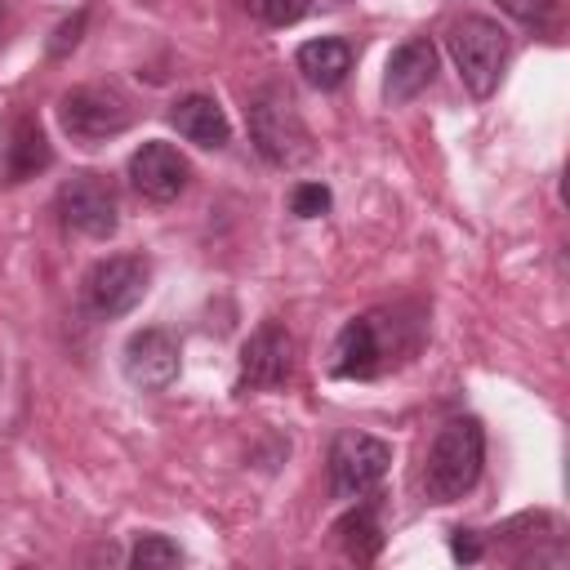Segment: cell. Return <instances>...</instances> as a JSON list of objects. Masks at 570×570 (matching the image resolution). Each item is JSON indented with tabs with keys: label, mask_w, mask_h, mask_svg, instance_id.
Here are the masks:
<instances>
[{
	"label": "cell",
	"mask_w": 570,
	"mask_h": 570,
	"mask_svg": "<svg viewBox=\"0 0 570 570\" xmlns=\"http://www.w3.org/2000/svg\"><path fill=\"white\" fill-rule=\"evenodd\" d=\"M485 463V428L476 419H450L428 445L423 459V494L428 503H454L481 481Z\"/></svg>",
	"instance_id": "6da1fadb"
},
{
	"label": "cell",
	"mask_w": 570,
	"mask_h": 570,
	"mask_svg": "<svg viewBox=\"0 0 570 570\" xmlns=\"http://www.w3.org/2000/svg\"><path fill=\"white\" fill-rule=\"evenodd\" d=\"M245 125H249V142L258 147V156L276 169H294L312 156V138L307 125L294 107V98L281 85H258L245 102Z\"/></svg>",
	"instance_id": "7a4b0ae2"
},
{
	"label": "cell",
	"mask_w": 570,
	"mask_h": 570,
	"mask_svg": "<svg viewBox=\"0 0 570 570\" xmlns=\"http://www.w3.org/2000/svg\"><path fill=\"white\" fill-rule=\"evenodd\" d=\"M445 45H450V58H454L468 94L490 98L508 67V31L485 13H463L459 22H450Z\"/></svg>",
	"instance_id": "3957f363"
},
{
	"label": "cell",
	"mask_w": 570,
	"mask_h": 570,
	"mask_svg": "<svg viewBox=\"0 0 570 570\" xmlns=\"http://www.w3.org/2000/svg\"><path fill=\"white\" fill-rule=\"evenodd\" d=\"M58 120H62V134L80 147H98L116 134L129 129L134 111H129V98L111 85H76L58 98Z\"/></svg>",
	"instance_id": "277c9868"
},
{
	"label": "cell",
	"mask_w": 570,
	"mask_h": 570,
	"mask_svg": "<svg viewBox=\"0 0 570 570\" xmlns=\"http://www.w3.org/2000/svg\"><path fill=\"white\" fill-rule=\"evenodd\" d=\"M147 263L138 254H111V258H98L85 281H80V303L89 316L98 321H116L125 312H134L147 294Z\"/></svg>",
	"instance_id": "5b68a950"
},
{
	"label": "cell",
	"mask_w": 570,
	"mask_h": 570,
	"mask_svg": "<svg viewBox=\"0 0 570 570\" xmlns=\"http://www.w3.org/2000/svg\"><path fill=\"white\" fill-rule=\"evenodd\" d=\"M392 468V445L374 432H338L330 445V490L334 499H365Z\"/></svg>",
	"instance_id": "8992f818"
},
{
	"label": "cell",
	"mask_w": 570,
	"mask_h": 570,
	"mask_svg": "<svg viewBox=\"0 0 570 570\" xmlns=\"http://www.w3.org/2000/svg\"><path fill=\"white\" fill-rule=\"evenodd\" d=\"M58 218L89 236V240H107L116 236L120 227V200H116V187L102 178V174H71L62 187H58Z\"/></svg>",
	"instance_id": "52a82bcc"
},
{
	"label": "cell",
	"mask_w": 570,
	"mask_h": 570,
	"mask_svg": "<svg viewBox=\"0 0 570 570\" xmlns=\"http://www.w3.org/2000/svg\"><path fill=\"white\" fill-rule=\"evenodd\" d=\"M294 374V338L276 321L258 325L236 356V392H272L285 387Z\"/></svg>",
	"instance_id": "ba28073f"
},
{
	"label": "cell",
	"mask_w": 570,
	"mask_h": 570,
	"mask_svg": "<svg viewBox=\"0 0 570 570\" xmlns=\"http://www.w3.org/2000/svg\"><path fill=\"white\" fill-rule=\"evenodd\" d=\"M187 178H191V165H187V156L174 142L151 138V142H142L129 156V183H134V191L147 196V200H156V205L178 200L187 191Z\"/></svg>",
	"instance_id": "9c48e42d"
},
{
	"label": "cell",
	"mask_w": 570,
	"mask_h": 570,
	"mask_svg": "<svg viewBox=\"0 0 570 570\" xmlns=\"http://www.w3.org/2000/svg\"><path fill=\"white\" fill-rule=\"evenodd\" d=\"M125 379L142 392H165L178 379V343L169 330H138L125 343Z\"/></svg>",
	"instance_id": "30bf717a"
},
{
	"label": "cell",
	"mask_w": 570,
	"mask_h": 570,
	"mask_svg": "<svg viewBox=\"0 0 570 570\" xmlns=\"http://www.w3.org/2000/svg\"><path fill=\"white\" fill-rule=\"evenodd\" d=\"M383 334H379V316H352L334 347H330V374L334 379H374L383 370Z\"/></svg>",
	"instance_id": "8fae6325"
},
{
	"label": "cell",
	"mask_w": 570,
	"mask_h": 570,
	"mask_svg": "<svg viewBox=\"0 0 570 570\" xmlns=\"http://www.w3.org/2000/svg\"><path fill=\"white\" fill-rule=\"evenodd\" d=\"M436 80V45L414 36L405 45L392 49L387 58V71H383V102L387 107H401L410 98H419L428 85Z\"/></svg>",
	"instance_id": "7c38bea8"
},
{
	"label": "cell",
	"mask_w": 570,
	"mask_h": 570,
	"mask_svg": "<svg viewBox=\"0 0 570 570\" xmlns=\"http://www.w3.org/2000/svg\"><path fill=\"white\" fill-rule=\"evenodd\" d=\"M53 165V147L40 129L36 116L18 111L9 125H4V142H0V169H4V183H27L36 174H45Z\"/></svg>",
	"instance_id": "4fadbf2b"
},
{
	"label": "cell",
	"mask_w": 570,
	"mask_h": 570,
	"mask_svg": "<svg viewBox=\"0 0 570 570\" xmlns=\"http://www.w3.org/2000/svg\"><path fill=\"white\" fill-rule=\"evenodd\" d=\"M169 125H174L187 142L209 147V151H218V147L232 142L227 111H223L218 98H209V94H187V98H178V102L169 107Z\"/></svg>",
	"instance_id": "5bb4252c"
},
{
	"label": "cell",
	"mask_w": 570,
	"mask_h": 570,
	"mask_svg": "<svg viewBox=\"0 0 570 570\" xmlns=\"http://www.w3.org/2000/svg\"><path fill=\"white\" fill-rule=\"evenodd\" d=\"M294 62H298V71H303L307 85H316V89H338V85L347 80V71H352V45H347V40H334V36H321V40L298 45Z\"/></svg>",
	"instance_id": "9a60e30c"
},
{
	"label": "cell",
	"mask_w": 570,
	"mask_h": 570,
	"mask_svg": "<svg viewBox=\"0 0 570 570\" xmlns=\"http://www.w3.org/2000/svg\"><path fill=\"white\" fill-rule=\"evenodd\" d=\"M334 534H338V548L352 557V561H374L379 557V548H383V530H379V517L370 512V508H356V512H347L338 525H334Z\"/></svg>",
	"instance_id": "2e32d148"
},
{
	"label": "cell",
	"mask_w": 570,
	"mask_h": 570,
	"mask_svg": "<svg viewBox=\"0 0 570 570\" xmlns=\"http://www.w3.org/2000/svg\"><path fill=\"white\" fill-rule=\"evenodd\" d=\"M249 9V18H258L263 27H294L298 18H307L312 0H240Z\"/></svg>",
	"instance_id": "e0dca14e"
},
{
	"label": "cell",
	"mask_w": 570,
	"mask_h": 570,
	"mask_svg": "<svg viewBox=\"0 0 570 570\" xmlns=\"http://www.w3.org/2000/svg\"><path fill=\"white\" fill-rule=\"evenodd\" d=\"M178 561H183V552H178V543H169L165 534H138V543H134V552H129V566H138V570L178 566Z\"/></svg>",
	"instance_id": "ac0fdd59"
},
{
	"label": "cell",
	"mask_w": 570,
	"mask_h": 570,
	"mask_svg": "<svg viewBox=\"0 0 570 570\" xmlns=\"http://www.w3.org/2000/svg\"><path fill=\"white\" fill-rule=\"evenodd\" d=\"M499 9L534 31H552V22H557V0H499Z\"/></svg>",
	"instance_id": "d6986e66"
},
{
	"label": "cell",
	"mask_w": 570,
	"mask_h": 570,
	"mask_svg": "<svg viewBox=\"0 0 570 570\" xmlns=\"http://www.w3.org/2000/svg\"><path fill=\"white\" fill-rule=\"evenodd\" d=\"M330 205H334V196H330L325 183H298L289 191V209L298 218H321V214H330Z\"/></svg>",
	"instance_id": "ffe728a7"
},
{
	"label": "cell",
	"mask_w": 570,
	"mask_h": 570,
	"mask_svg": "<svg viewBox=\"0 0 570 570\" xmlns=\"http://www.w3.org/2000/svg\"><path fill=\"white\" fill-rule=\"evenodd\" d=\"M80 31H85V9L76 13V18H67L58 31H53V45H49V53L53 58H62L67 49H76V40H80Z\"/></svg>",
	"instance_id": "44dd1931"
},
{
	"label": "cell",
	"mask_w": 570,
	"mask_h": 570,
	"mask_svg": "<svg viewBox=\"0 0 570 570\" xmlns=\"http://www.w3.org/2000/svg\"><path fill=\"white\" fill-rule=\"evenodd\" d=\"M450 552H454L459 561H476V557H481V543L472 539V530H454V539H450Z\"/></svg>",
	"instance_id": "7402d4cb"
},
{
	"label": "cell",
	"mask_w": 570,
	"mask_h": 570,
	"mask_svg": "<svg viewBox=\"0 0 570 570\" xmlns=\"http://www.w3.org/2000/svg\"><path fill=\"white\" fill-rule=\"evenodd\" d=\"M4 27H9V13H4V0H0V40H4Z\"/></svg>",
	"instance_id": "603a6c76"
}]
</instances>
